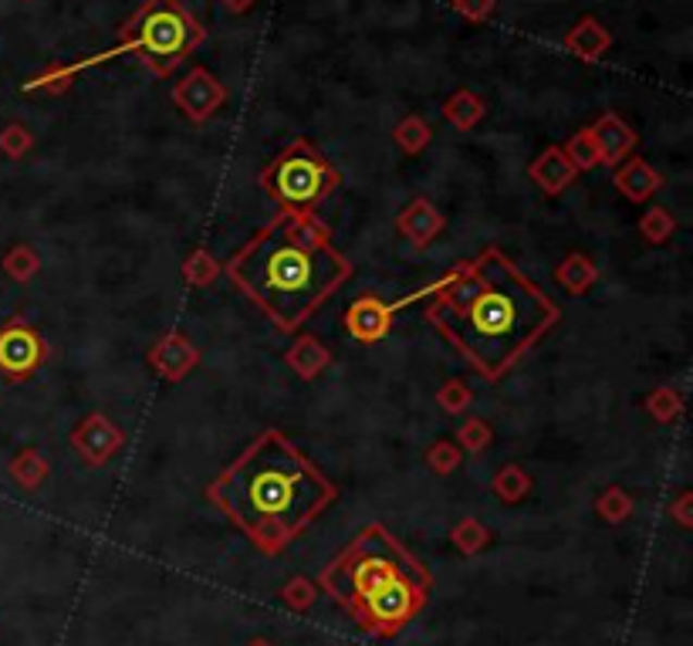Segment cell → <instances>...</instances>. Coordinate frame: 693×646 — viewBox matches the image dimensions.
<instances>
[{
    "instance_id": "836d02e7",
    "label": "cell",
    "mask_w": 693,
    "mask_h": 646,
    "mask_svg": "<svg viewBox=\"0 0 693 646\" xmlns=\"http://www.w3.org/2000/svg\"><path fill=\"white\" fill-rule=\"evenodd\" d=\"M30 149H35V133H30L24 122H11V126L0 129V152H4L8 160H24Z\"/></svg>"
},
{
    "instance_id": "ac0fdd59",
    "label": "cell",
    "mask_w": 693,
    "mask_h": 646,
    "mask_svg": "<svg viewBox=\"0 0 693 646\" xmlns=\"http://www.w3.org/2000/svg\"><path fill=\"white\" fill-rule=\"evenodd\" d=\"M555 282L569 291L572 298H582L595 282H598V268L589 254L582 251H569L561 258V264L555 268Z\"/></svg>"
},
{
    "instance_id": "8fae6325",
    "label": "cell",
    "mask_w": 693,
    "mask_h": 646,
    "mask_svg": "<svg viewBox=\"0 0 693 646\" xmlns=\"http://www.w3.org/2000/svg\"><path fill=\"white\" fill-rule=\"evenodd\" d=\"M146 362L163 383H180L200 365V349L194 346V338L186 335L183 328H170L149 346Z\"/></svg>"
},
{
    "instance_id": "484cf974",
    "label": "cell",
    "mask_w": 693,
    "mask_h": 646,
    "mask_svg": "<svg viewBox=\"0 0 693 646\" xmlns=\"http://www.w3.org/2000/svg\"><path fill=\"white\" fill-rule=\"evenodd\" d=\"M595 514L603 518L606 525H622V521L633 514V495L619 484H609L603 495L595 498Z\"/></svg>"
},
{
    "instance_id": "d4e9b609",
    "label": "cell",
    "mask_w": 693,
    "mask_h": 646,
    "mask_svg": "<svg viewBox=\"0 0 693 646\" xmlns=\"http://www.w3.org/2000/svg\"><path fill=\"white\" fill-rule=\"evenodd\" d=\"M677 218H673V210L670 207H659V203H653L643 218H640V237L646 240V244H667L673 234H677Z\"/></svg>"
},
{
    "instance_id": "1f68e13d",
    "label": "cell",
    "mask_w": 693,
    "mask_h": 646,
    "mask_svg": "<svg viewBox=\"0 0 693 646\" xmlns=\"http://www.w3.org/2000/svg\"><path fill=\"white\" fill-rule=\"evenodd\" d=\"M75 69L72 65H51L48 72L35 75L24 82V91H48V96H61V91H69L75 85Z\"/></svg>"
},
{
    "instance_id": "8d00e7d4",
    "label": "cell",
    "mask_w": 693,
    "mask_h": 646,
    "mask_svg": "<svg viewBox=\"0 0 693 646\" xmlns=\"http://www.w3.org/2000/svg\"><path fill=\"white\" fill-rule=\"evenodd\" d=\"M670 511H673V518H677V525H683V529H690V525H693V490H690V487H686V490H680Z\"/></svg>"
},
{
    "instance_id": "5b68a950",
    "label": "cell",
    "mask_w": 693,
    "mask_h": 646,
    "mask_svg": "<svg viewBox=\"0 0 693 646\" xmlns=\"http://www.w3.org/2000/svg\"><path fill=\"white\" fill-rule=\"evenodd\" d=\"M203 41L207 27L186 11L183 0H143L139 11L129 21H122L119 41L109 51L82 58L72 69L75 75H82L96 65H106L112 58L136 54L156 78H170Z\"/></svg>"
},
{
    "instance_id": "7c38bea8",
    "label": "cell",
    "mask_w": 693,
    "mask_h": 646,
    "mask_svg": "<svg viewBox=\"0 0 693 646\" xmlns=\"http://www.w3.org/2000/svg\"><path fill=\"white\" fill-rule=\"evenodd\" d=\"M447 227V218L440 213L426 197H413L403 210H399V218H396V231L413 244L417 251L430 248V244L444 234Z\"/></svg>"
},
{
    "instance_id": "2e32d148",
    "label": "cell",
    "mask_w": 693,
    "mask_h": 646,
    "mask_svg": "<svg viewBox=\"0 0 693 646\" xmlns=\"http://www.w3.org/2000/svg\"><path fill=\"white\" fill-rule=\"evenodd\" d=\"M285 365L301 383H314L332 365V349L322 343V338H314L311 332H301L292 343V349L285 352Z\"/></svg>"
},
{
    "instance_id": "d590c367",
    "label": "cell",
    "mask_w": 693,
    "mask_h": 646,
    "mask_svg": "<svg viewBox=\"0 0 693 646\" xmlns=\"http://www.w3.org/2000/svg\"><path fill=\"white\" fill-rule=\"evenodd\" d=\"M450 8L467 17V21H474V24H484L491 21L494 8H497V0H450Z\"/></svg>"
},
{
    "instance_id": "3957f363",
    "label": "cell",
    "mask_w": 693,
    "mask_h": 646,
    "mask_svg": "<svg viewBox=\"0 0 693 646\" xmlns=\"http://www.w3.org/2000/svg\"><path fill=\"white\" fill-rule=\"evenodd\" d=\"M207 498L258 551L281 556L338 498V487L271 426L207 484Z\"/></svg>"
},
{
    "instance_id": "d6986e66",
    "label": "cell",
    "mask_w": 693,
    "mask_h": 646,
    "mask_svg": "<svg viewBox=\"0 0 693 646\" xmlns=\"http://www.w3.org/2000/svg\"><path fill=\"white\" fill-rule=\"evenodd\" d=\"M444 119L450 122L454 129H460V133H470L478 126V122L487 115V102L478 96V91H470V88H457L454 96L444 102Z\"/></svg>"
},
{
    "instance_id": "603a6c76",
    "label": "cell",
    "mask_w": 693,
    "mask_h": 646,
    "mask_svg": "<svg viewBox=\"0 0 693 646\" xmlns=\"http://www.w3.org/2000/svg\"><path fill=\"white\" fill-rule=\"evenodd\" d=\"M393 142L406 152V157H420V152L433 142V129L430 122L417 112L403 115L396 126H393Z\"/></svg>"
},
{
    "instance_id": "ba28073f",
    "label": "cell",
    "mask_w": 693,
    "mask_h": 646,
    "mask_svg": "<svg viewBox=\"0 0 693 646\" xmlns=\"http://www.w3.org/2000/svg\"><path fill=\"white\" fill-rule=\"evenodd\" d=\"M48 356L51 349L45 335L21 315L0 325V376L8 383H27L48 362Z\"/></svg>"
},
{
    "instance_id": "83f0119b",
    "label": "cell",
    "mask_w": 693,
    "mask_h": 646,
    "mask_svg": "<svg viewBox=\"0 0 693 646\" xmlns=\"http://www.w3.org/2000/svg\"><path fill=\"white\" fill-rule=\"evenodd\" d=\"M565 149V157H569V163L582 173V170H595V166H603V152H598L595 146V136L592 129H579L569 136V142L561 146Z\"/></svg>"
},
{
    "instance_id": "9a60e30c",
    "label": "cell",
    "mask_w": 693,
    "mask_h": 646,
    "mask_svg": "<svg viewBox=\"0 0 693 646\" xmlns=\"http://www.w3.org/2000/svg\"><path fill=\"white\" fill-rule=\"evenodd\" d=\"M576 176H579V170L569 163V157H565L561 146L542 149V157L528 166V179H531L534 187H539L545 197H558L561 190H569Z\"/></svg>"
},
{
    "instance_id": "d6a6232c",
    "label": "cell",
    "mask_w": 693,
    "mask_h": 646,
    "mask_svg": "<svg viewBox=\"0 0 693 646\" xmlns=\"http://www.w3.org/2000/svg\"><path fill=\"white\" fill-rule=\"evenodd\" d=\"M470 403H474V389H470L463 380H447L444 386L436 389V407L444 413H450V417L467 413Z\"/></svg>"
},
{
    "instance_id": "4316f807",
    "label": "cell",
    "mask_w": 693,
    "mask_h": 646,
    "mask_svg": "<svg viewBox=\"0 0 693 646\" xmlns=\"http://www.w3.org/2000/svg\"><path fill=\"white\" fill-rule=\"evenodd\" d=\"M450 542L457 551H463V556H478V551H484L491 545V532L478 518H460L450 529Z\"/></svg>"
},
{
    "instance_id": "44dd1931",
    "label": "cell",
    "mask_w": 693,
    "mask_h": 646,
    "mask_svg": "<svg viewBox=\"0 0 693 646\" xmlns=\"http://www.w3.org/2000/svg\"><path fill=\"white\" fill-rule=\"evenodd\" d=\"M531 487H534V481H531V474L521 464L497 468V474L491 481V490L497 495V501H504V505H521L531 495Z\"/></svg>"
},
{
    "instance_id": "5bb4252c",
    "label": "cell",
    "mask_w": 693,
    "mask_h": 646,
    "mask_svg": "<svg viewBox=\"0 0 693 646\" xmlns=\"http://www.w3.org/2000/svg\"><path fill=\"white\" fill-rule=\"evenodd\" d=\"M589 129L595 136V146H598V152H603V163L606 166H619L629 157V152L636 149V142H640L636 129L629 126V122L619 112H603Z\"/></svg>"
},
{
    "instance_id": "30bf717a",
    "label": "cell",
    "mask_w": 693,
    "mask_h": 646,
    "mask_svg": "<svg viewBox=\"0 0 693 646\" xmlns=\"http://www.w3.org/2000/svg\"><path fill=\"white\" fill-rule=\"evenodd\" d=\"M69 444L82 457L85 468H102V464H109V460L122 450L125 434H122V426L112 423V417H106L102 410H96V413H85L78 420V426L72 430Z\"/></svg>"
},
{
    "instance_id": "cb8c5ba5",
    "label": "cell",
    "mask_w": 693,
    "mask_h": 646,
    "mask_svg": "<svg viewBox=\"0 0 693 646\" xmlns=\"http://www.w3.org/2000/svg\"><path fill=\"white\" fill-rule=\"evenodd\" d=\"M180 274H183V282L190 288H210V285H216L220 274H224V268H220V261L207 248H194L190 254L183 258Z\"/></svg>"
},
{
    "instance_id": "9c48e42d",
    "label": "cell",
    "mask_w": 693,
    "mask_h": 646,
    "mask_svg": "<svg viewBox=\"0 0 693 646\" xmlns=\"http://www.w3.org/2000/svg\"><path fill=\"white\" fill-rule=\"evenodd\" d=\"M227 102V88L213 72H207L203 65L190 69L176 85H173V105L194 122V126H203L210 122L220 105Z\"/></svg>"
},
{
    "instance_id": "4fadbf2b",
    "label": "cell",
    "mask_w": 693,
    "mask_h": 646,
    "mask_svg": "<svg viewBox=\"0 0 693 646\" xmlns=\"http://www.w3.org/2000/svg\"><path fill=\"white\" fill-rule=\"evenodd\" d=\"M664 173H659L653 163H646L643 157H626L616 170H612V187L629 200V203H649L659 190H664Z\"/></svg>"
},
{
    "instance_id": "e0dca14e",
    "label": "cell",
    "mask_w": 693,
    "mask_h": 646,
    "mask_svg": "<svg viewBox=\"0 0 693 646\" xmlns=\"http://www.w3.org/2000/svg\"><path fill=\"white\" fill-rule=\"evenodd\" d=\"M565 51L576 54L579 61H598L609 48H612V35H609V27L598 21V17H582L576 21L569 30H565V38H561Z\"/></svg>"
},
{
    "instance_id": "7a4b0ae2",
    "label": "cell",
    "mask_w": 693,
    "mask_h": 646,
    "mask_svg": "<svg viewBox=\"0 0 693 646\" xmlns=\"http://www.w3.org/2000/svg\"><path fill=\"white\" fill-rule=\"evenodd\" d=\"M220 268L224 278L285 335L308 325L345 282L356 278V264L335 248L332 231L314 213L285 210Z\"/></svg>"
},
{
    "instance_id": "f1b7e54d",
    "label": "cell",
    "mask_w": 693,
    "mask_h": 646,
    "mask_svg": "<svg viewBox=\"0 0 693 646\" xmlns=\"http://www.w3.org/2000/svg\"><path fill=\"white\" fill-rule=\"evenodd\" d=\"M646 413L656 423H673L683 413V396L677 386H656L646 393Z\"/></svg>"
},
{
    "instance_id": "8992f818",
    "label": "cell",
    "mask_w": 693,
    "mask_h": 646,
    "mask_svg": "<svg viewBox=\"0 0 693 646\" xmlns=\"http://www.w3.org/2000/svg\"><path fill=\"white\" fill-rule=\"evenodd\" d=\"M261 190L285 213H314L335 190H342V173L325 160V152L295 139L261 170Z\"/></svg>"
},
{
    "instance_id": "4dcf8cb0",
    "label": "cell",
    "mask_w": 693,
    "mask_h": 646,
    "mask_svg": "<svg viewBox=\"0 0 693 646\" xmlns=\"http://www.w3.org/2000/svg\"><path fill=\"white\" fill-rule=\"evenodd\" d=\"M426 464H430V471L433 474H454L460 464H463V450H460V444L457 440H450V437H440V440H433L430 447H426Z\"/></svg>"
},
{
    "instance_id": "ab89813d",
    "label": "cell",
    "mask_w": 693,
    "mask_h": 646,
    "mask_svg": "<svg viewBox=\"0 0 693 646\" xmlns=\"http://www.w3.org/2000/svg\"><path fill=\"white\" fill-rule=\"evenodd\" d=\"M24 4H30V0H24Z\"/></svg>"
},
{
    "instance_id": "6da1fadb",
    "label": "cell",
    "mask_w": 693,
    "mask_h": 646,
    "mask_svg": "<svg viewBox=\"0 0 693 646\" xmlns=\"http://www.w3.org/2000/svg\"><path fill=\"white\" fill-rule=\"evenodd\" d=\"M423 315L487 383H500L561 322L558 301L494 244L440 278Z\"/></svg>"
},
{
    "instance_id": "74e56055",
    "label": "cell",
    "mask_w": 693,
    "mask_h": 646,
    "mask_svg": "<svg viewBox=\"0 0 693 646\" xmlns=\"http://www.w3.org/2000/svg\"><path fill=\"white\" fill-rule=\"evenodd\" d=\"M220 4H224L231 14H247V11H255L261 0H220Z\"/></svg>"
},
{
    "instance_id": "f546056e",
    "label": "cell",
    "mask_w": 693,
    "mask_h": 646,
    "mask_svg": "<svg viewBox=\"0 0 693 646\" xmlns=\"http://www.w3.org/2000/svg\"><path fill=\"white\" fill-rule=\"evenodd\" d=\"M457 444H460V450H467V454H484L491 444H494V426L484 420V417H467L460 426H457V437H454Z\"/></svg>"
},
{
    "instance_id": "52a82bcc",
    "label": "cell",
    "mask_w": 693,
    "mask_h": 646,
    "mask_svg": "<svg viewBox=\"0 0 693 646\" xmlns=\"http://www.w3.org/2000/svg\"><path fill=\"white\" fill-rule=\"evenodd\" d=\"M436 288H440V278H436L433 285L413 291V295L396 298V301H383L380 295H359V298L349 305V309H345L342 325H345V332H349V335L356 338V343H362V346L380 343V338L389 335L393 319H396L403 309H409V305H417V301H423V298H433Z\"/></svg>"
},
{
    "instance_id": "7402d4cb",
    "label": "cell",
    "mask_w": 693,
    "mask_h": 646,
    "mask_svg": "<svg viewBox=\"0 0 693 646\" xmlns=\"http://www.w3.org/2000/svg\"><path fill=\"white\" fill-rule=\"evenodd\" d=\"M0 268H4V274L11 282L17 285H27V282H35L38 278V271H41V254L30 248V244L17 240L11 244V248L4 251V258H0Z\"/></svg>"
},
{
    "instance_id": "277c9868",
    "label": "cell",
    "mask_w": 693,
    "mask_h": 646,
    "mask_svg": "<svg viewBox=\"0 0 693 646\" xmlns=\"http://www.w3.org/2000/svg\"><path fill=\"white\" fill-rule=\"evenodd\" d=\"M319 586L359 630L396 636L423 612L433 575L386 525H369L325 566Z\"/></svg>"
},
{
    "instance_id": "f35d334b",
    "label": "cell",
    "mask_w": 693,
    "mask_h": 646,
    "mask_svg": "<svg viewBox=\"0 0 693 646\" xmlns=\"http://www.w3.org/2000/svg\"><path fill=\"white\" fill-rule=\"evenodd\" d=\"M247 646H271V643H268V639H250Z\"/></svg>"
},
{
    "instance_id": "ffe728a7",
    "label": "cell",
    "mask_w": 693,
    "mask_h": 646,
    "mask_svg": "<svg viewBox=\"0 0 693 646\" xmlns=\"http://www.w3.org/2000/svg\"><path fill=\"white\" fill-rule=\"evenodd\" d=\"M8 474L17 481V487L24 490H38L48 477H51V464H48V457L38 450V447H24L11 457V464H8Z\"/></svg>"
},
{
    "instance_id": "e575fe53",
    "label": "cell",
    "mask_w": 693,
    "mask_h": 646,
    "mask_svg": "<svg viewBox=\"0 0 693 646\" xmlns=\"http://www.w3.org/2000/svg\"><path fill=\"white\" fill-rule=\"evenodd\" d=\"M314 596H319V589H314V582L305 579V575H295V579L285 582V586H281V602H285L288 609H298V612L311 609Z\"/></svg>"
}]
</instances>
